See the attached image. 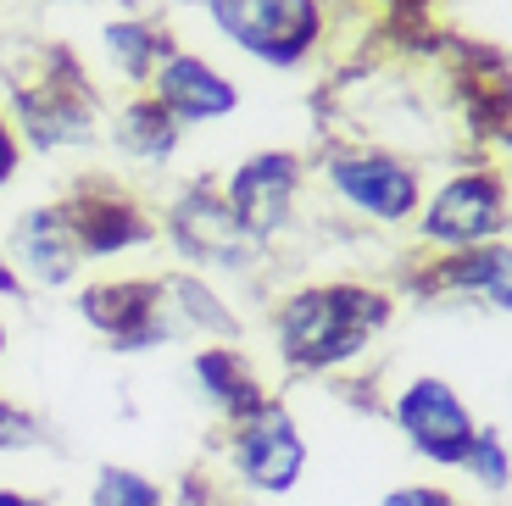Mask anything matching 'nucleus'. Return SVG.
Masks as SVG:
<instances>
[{"label":"nucleus","instance_id":"obj_8","mask_svg":"<svg viewBox=\"0 0 512 506\" xmlns=\"http://www.w3.org/2000/svg\"><path fill=\"white\" fill-rule=\"evenodd\" d=\"M156 95H162V112L173 123H206V117L234 112V89L195 56H173L156 78Z\"/></svg>","mask_w":512,"mask_h":506},{"label":"nucleus","instance_id":"obj_19","mask_svg":"<svg viewBox=\"0 0 512 506\" xmlns=\"http://www.w3.org/2000/svg\"><path fill=\"white\" fill-rule=\"evenodd\" d=\"M0 506H39V501H23V495H0Z\"/></svg>","mask_w":512,"mask_h":506},{"label":"nucleus","instance_id":"obj_14","mask_svg":"<svg viewBox=\"0 0 512 506\" xmlns=\"http://www.w3.org/2000/svg\"><path fill=\"white\" fill-rule=\"evenodd\" d=\"M462 462H468V468H474L490 490H501V484H507V451H501L496 434H474V445H468V456H462Z\"/></svg>","mask_w":512,"mask_h":506},{"label":"nucleus","instance_id":"obj_16","mask_svg":"<svg viewBox=\"0 0 512 506\" xmlns=\"http://www.w3.org/2000/svg\"><path fill=\"white\" fill-rule=\"evenodd\" d=\"M28 434H34V423L23 412H12V406H0V451L6 445H28Z\"/></svg>","mask_w":512,"mask_h":506},{"label":"nucleus","instance_id":"obj_18","mask_svg":"<svg viewBox=\"0 0 512 506\" xmlns=\"http://www.w3.org/2000/svg\"><path fill=\"white\" fill-rule=\"evenodd\" d=\"M12 167H17V145H12V134H6V123H0V184L12 178Z\"/></svg>","mask_w":512,"mask_h":506},{"label":"nucleus","instance_id":"obj_6","mask_svg":"<svg viewBox=\"0 0 512 506\" xmlns=\"http://www.w3.org/2000/svg\"><path fill=\"white\" fill-rule=\"evenodd\" d=\"M329 178L357 212H373V217H384V223L407 217L412 201H418V178L401 162H384V156H346V162H334Z\"/></svg>","mask_w":512,"mask_h":506},{"label":"nucleus","instance_id":"obj_12","mask_svg":"<svg viewBox=\"0 0 512 506\" xmlns=\"http://www.w3.org/2000/svg\"><path fill=\"white\" fill-rule=\"evenodd\" d=\"M90 506H162V501H156V490L140 479V473L101 468V479H95V495H90Z\"/></svg>","mask_w":512,"mask_h":506},{"label":"nucleus","instance_id":"obj_20","mask_svg":"<svg viewBox=\"0 0 512 506\" xmlns=\"http://www.w3.org/2000/svg\"><path fill=\"white\" fill-rule=\"evenodd\" d=\"M0 345H6V334H0Z\"/></svg>","mask_w":512,"mask_h":506},{"label":"nucleus","instance_id":"obj_3","mask_svg":"<svg viewBox=\"0 0 512 506\" xmlns=\"http://www.w3.org/2000/svg\"><path fill=\"white\" fill-rule=\"evenodd\" d=\"M396 418H401V429L412 434V445H418L423 456H435V462H462L468 445H474V434H479L474 418H468V406H462L440 379L407 384L401 401H396Z\"/></svg>","mask_w":512,"mask_h":506},{"label":"nucleus","instance_id":"obj_15","mask_svg":"<svg viewBox=\"0 0 512 506\" xmlns=\"http://www.w3.org/2000/svg\"><path fill=\"white\" fill-rule=\"evenodd\" d=\"M112 51L123 56L128 73H145V62H151V34L145 28H112Z\"/></svg>","mask_w":512,"mask_h":506},{"label":"nucleus","instance_id":"obj_2","mask_svg":"<svg viewBox=\"0 0 512 506\" xmlns=\"http://www.w3.org/2000/svg\"><path fill=\"white\" fill-rule=\"evenodd\" d=\"M212 23L262 62H295L318 39V0H206Z\"/></svg>","mask_w":512,"mask_h":506},{"label":"nucleus","instance_id":"obj_9","mask_svg":"<svg viewBox=\"0 0 512 506\" xmlns=\"http://www.w3.org/2000/svg\"><path fill=\"white\" fill-rule=\"evenodd\" d=\"M179 240L190 245L195 256H212V262H234V256L245 251V234L240 223H234L229 201H218V195H195L190 206H179Z\"/></svg>","mask_w":512,"mask_h":506},{"label":"nucleus","instance_id":"obj_10","mask_svg":"<svg viewBox=\"0 0 512 506\" xmlns=\"http://www.w3.org/2000/svg\"><path fill=\"white\" fill-rule=\"evenodd\" d=\"M17 251H23V262L45 284H62L78 262V240H73V228H67L62 212H28L23 234H17Z\"/></svg>","mask_w":512,"mask_h":506},{"label":"nucleus","instance_id":"obj_5","mask_svg":"<svg viewBox=\"0 0 512 506\" xmlns=\"http://www.w3.org/2000/svg\"><path fill=\"white\" fill-rule=\"evenodd\" d=\"M501 212H507V201H501V190L490 178H457V184H446L440 201L429 206L423 234L440 240V245H479V240H490V234H501Z\"/></svg>","mask_w":512,"mask_h":506},{"label":"nucleus","instance_id":"obj_11","mask_svg":"<svg viewBox=\"0 0 512 506\" xmlns=\"http://www.w3.org/2000/svg\"><path fill=\"white\" fill-rule=\"evenodd\" d=\"M446 279H457V284H474L485 301H496V306H507V256H468V262H457V267H446Z\"/></svg>","mask_w":512,"mask_h":506},{"label":"nucleus","instance_id":"obj_1","mask_svg":"<svg viewBox=\"0 0 512 506\" xmlns=\"http://www.w3.org/2000/svg\"><path fill=\"white\" fill-rule=\"evenodd\" d=\"M384 317V301L357 284H329V290L295 295L279 317L284 356L301 367H329L346 362L351 351H362V340L373 334V323Z\"/></svg>","mask_w":512,"mask_h":506},{"label":"nucleus","instance_id":"obj_4","mask_svg":"<svg viewBox=\"0 0 512 506\" xmlns=\"http://www.w3.org/2000/svg\"><path fill=\"white\" fill-rule=\"evenodd\" d=\"M234 468H240L245 484L256 490H290L295 473H301V440H295L290 418L279 406H256L251 423L240 429V445H234Z\"/></svg>","mask_w":512,"mask_h":506},{"label":"nucleus","instance_id":"obj_17","mask_svg":"<svg viewBox=\"0 0 512 506\" xmlns=\"http://www.w3.org/2000/svg\"><path fill=\"white\" fill-rule=\"evenodd\" d=\"M384 506H451L440 490H396V495H384Z\"/></svg>","mask_w":512,"mask_h":506},{"label":"nucleus","instance_id":"obj_13","mask_svg":"<svg viewBox=\"0 0 512 506\" xmlns=\"http://www.w3.org/2000/svg\"><path fill=\"white\" fill-rule=\"evenodd\" d=\"M128 145H140L145 156H162L173 145V117L162 106H140V112H128Z\"/></svg>","mask_w":512,"mask_h":506},{"label":"nucleus","instance_id":"obj_7","mask_svg":"<svg viewBox=\"0 0 512 506\" xmlns=\"http://www.w3.org/2000/svg\"><path fill=\"white\" fill-rule=\"evenodd\" d=\"M295 195V162L290 156H256L234 173L229 184V212L245 234H268V228L284 223Z\"/></svg>","mask_w":512,"mask_h":506}]
</instances>
